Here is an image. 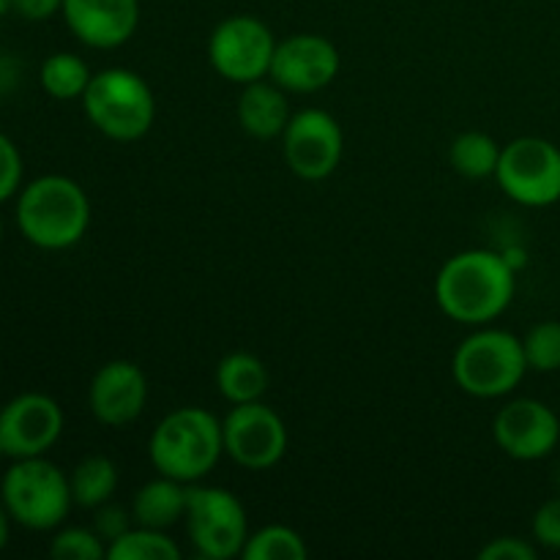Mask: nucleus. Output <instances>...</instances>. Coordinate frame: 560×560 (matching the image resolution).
Masks as SVG:
<instances>
[{
	"mask_svg": "<svg viewBox=\"0 0 560 560\" xmlns=\"http://www.w3.org/2000/svg\"><path fill=\"white\" fill-rule=\"evenodd\" d=\"M11 11L27 22H47L63 11V0H11Z\"/></svg>",
	"mask_w": 560,
	"mask_h": 560,
	"instance_id": "7c9ffc66",
	"label": "nucleus"
},
{
	"mask_svg": "<svg viewBox=\"0 0 560 560\" xmlns=\"http://www.w3.org/2000/svg\"><path fill=\"white\" fill-rule=\"evenodd\" d=\"M536 547L520 536H501L479 550L481 560H536Z\"/></svg>",
	"mask_w": 560,
	"mask_h": 560,
	"instance_id": "c756f323",
	"label": "nucleus"
},
{
	"mask_svg": "<svg viewBox=\"0 0 560 560\" xmlns=\"http://www.w3.org/2000/svg\"><path fill=\"white\" fill-rule=\"evenodd\" d=\"M5 82H9V71H5V60L0 58V91L5 88Z\"/></svg>",
	"mask_w": 560,
	"mask_h": 560,
	"instance_id": "473e14b6",
	"label": "nucleus"
},
{
	"mask_svg": "<svg viewBox=\"0 0 560 560\" xmlns=\"http://www.w3.org/2000/svg\"><path fill=\"white\" fill-rule=\"evenodd\" d=\"M186 536L200 558L230 560L241 556L249 539V520L244 503L224 487L189 485L186 503Z\"/></svg>",
	"mask_w": 560,
	"mask_h": 560,
	"instance_id": "0eeeda50",
	"label": "nucleus"
},
{
	"mask_svg": "<svg viewBox=\"0 0 560 560\" xmlns=\"http://www.w3.org/2000/svg\"><path fill=\"white\" fill-rule=\"evenodd\" d=\"M241 88L244 91H241L238 107H235L241 129L255 137V140H277V137H282L284 126L290 120L288 96H284L282 88L273 80H257Z\"/></svg>",
	"mask_w": 560,
	"mask_h": 560,
	"instance_id": "f3484780",
	"label": "nucleus"
},
{
	"mask_svg": "<svg viewBox=\"0 0 560 560\" xmlns=\"http://www.w3.org/2000/svg\"><path fill=\"white\" fill-rule=\"evenodd\" d=\"M5 459V448H3V443H0V463H3Z\"/></svg>",
	"mask_w": 560,
	"mask_h": 560,
	"instance_id": "f704fd0d",
	"label": "nucleus"
},
{
	"mask_svg": "<svg viewBox=\"0 0 560 560\" xmlns=\"http://www.w3.org/2000/svg\"><path fill=\"white\" fill-rule=\"evenodd\" d=\"M517 290L514 266L492 249H468L448 257L435 277V301L463 326H490L509 310Z\"/></svg>",
	"mask_w": 560,
	"mask_h": 560,
	"instance_id": "f257e3e1",
	"label": "nucleus"
},
{
	"mask_svg": "<svg viewBox=\"0 0 560 560\" xmlns=\"http://www.w3.org/2000/svg\"><path fill=\"white\" fill-rule=\"evenodd\" d=\"M16 230L44 252H63L80 244L91 228V200L69 175H38L16 195Z\"/></svg>",
	"mask_w": 560,
	"mask_h": 560,
	"instance_id": "f03ea898",
	"label": "nucleus"
},
{
	"mask_svg": "<svg viewBox=\"0 0 560 560\" xmlns=\"http://www.w3.org/2000/svg\"><path fill=\"white\" fill-rule=\"evenodd\" d=\"M558 487H560V470H558Z\"/></svg>",
	"mask_w": 560,
	"mask_h": 560,
	"instance_id": "e433bc0d",
	"label": "nucleus"
},
{
	"mask_svg": "<svg viewBox=\"0 0 560 560\" xmlns=\"http://www.w3.org/2000/svg\"><path fill=\"white\" fill-rule=\"evenodd\" d=\"M224 454L222 421L206 408L184 405L164 416L151 432L148 457L156 474L184 485L206 479Z\"/></svg>",
	"mask_w": 560,
	"mask_h": 560,
	"instance_id": "7ed1b4c3",
	"label": "nucleus"
},
{
	"mask_svg": "<svg viewBox=\"0 0 560 560\" xmlns=\"http://www.w3.org/2000/svg\"><path fill=\"white\" fill-rule=\"evenodd\" d=\"M91 66L74 52H52L42 63L38 71V82H42L44 93L58 102H74L82 98V93L91 85Z\"/></svg>",
	"mask_w": 560,
	"mask_h": 560,
	"instance_id": "4be33fe9",
	"label": "nucleus"
},
{
	"mask_svg": "<svg viewBox=\"0 0 560 560\" xmlns=\"http://www.w3.org/2000/svg\"><path fill=\"white\" fill-rule=\"evenodd\" d=\"M63 410L38 392L20 394L0 408V443L9 459L44 457L63 435Z\"/></svg>",
	"mask_w": 560,
	"mask_h": 560,
	"instance_id": "ddd939ff",
	"label": "nucleus"
},
{
	"mask_svg": "<svg viewBox=\"0 0 560 560\" xmlns=\"http://www.w3.org/2000/svg\"><path fill=\"white\" fill-rule=\"evenodd\" d=\"M69 485L74 506L96 512L98 506L113 501L115 490H118V468L109 457L91 454L74 465V470L69 474Z\"/></svg>",
	"mask_w": 560,
	"mask_h": 560,
	"instance_id": "aec40b11",
	"label": "nucleus"
},
{
	"mask_svg": "<svg viewBox=\"0 0 560 560\" xmlns=\"http://www.w3.org/2000/svg\"><path fill=\"white\" fill-rule=\"evenodd\" d=\"M339 74V49L317 33H293L277 42L271 77L284 93H317Z\"/></svg>",
	"mask_w": 560,
	"mask_h": 560,
	"instance_id": "4468645a",
	"label": "nucleus"
},
{
	"mask_svg": "<svg viewBox=\"0 0 560 560\" xmlns=\"http://www.w3.org/2000/svg\"><path fill=\"white\" fill-rule=\"evenodd\" d=\"M148 402V377L135 361H107L88 386V405L98 424L126 427L137 421Z\"/></svg>",
	"mask_w": 560,
	"mask_h": 560,
	"instance_id": "2eb2a0df",
	"label": "nucleus"
},
{
	"mask_svg": "<svg viewBox=\"0 0 560 560\" xmlns=\"http://www.w3.org/2000/svg\"><path fill=\"white\" fill-rule=\"evenodd\" d=\"M82 109L93 129L115 142H135L151 131L156 120V98L151 85L131 69H102L82 93Z\"/></svg>",
	"mask_w": 560,
	"mask_h": 560,
	"instance_id": "423d86ee",
	"label": "nucleus"
},
{
	"mask_svg": "<svg viewBox=\"0 0 560 560\" xmlns=\"http://www.w3.org/2000/svg\"><path fill=\"white\" fill-rule=\"evenodd\" d=\"M224 454L246 470H268L288 452V427L273 408L257 402L233 405L222 419Z\"/></svg>",
	"mask_w": 560,
	"mask_h": 560,
	"instance_id": "9d476101",
	"label": "nucleus"
},
{
	"mask_svg": "<svg viewBox=\"0 0 560 560\" xmlns=\"http://www.w3.org/2000/svg\"><path fill=\"white\" fill-rule=\"evenodd\" d=\"M310 556L304 536L288 525H266L246 539L241 558L244 560H301Z\"/></svg>",
	"mask_w": 560,
	"mask_h": 560,
	"instance_id": "b1692460",
	"label": "nucleus"
},
{
	"mask_svg": "<svg viewBox=\"0 0 560 560\" xmlns=\"http://www.w3.org/2000/svg\"><path fill=\"white\" fill-rule=\"evenodd\" d=\"M186 503H189V485L159 474L135 492L131 517L142 528L170 530L173 525L184 523Z\"/></svg>",
	"mask_w": 560,
	"mask_h": 560,
	"instance_id": "a211bd4d",
	"label": "nucleus"
},
{
	"mask_svg": "<svg viewBox=\"0 0 560 560\" xmlns=\"http://www.w3.org/2000/svg\"><path fill=\"white\" fill-rule=\"evenodd\" d=\"M282 153L301 180H323L334 175L345 153L342 126L331 113L306 107L290 115L282 131Z\"/></svg>",
	"mask_w": 560,
	"mask_h": 560,
	"instance_id": "9b49d317",
	"label": "nucleus"
},
{
	"mask_svg": "<svg viewBox=\"0 0 560 560\" xmlns=\"http://www.w3.org/2000/svg\"><path fill=\"white\" fill-rule=\"evenodd\" d=\"M273 49L277 38L266 22L252 14H233L219 22L208 36V63L228 82L249 85L266 80Z\"/></svg>",
	"mask_w": 560,
	"mask_h": 560,
	"instance_id": "1a4fd4ad",
	"label": "nucleus"
},
{
	"mask_svg": "<svg viewBox=\"0 0 560 560\" xmlns=\"http://www.w3.org/2000/svg\"><path fill=\"white\" fill-rule=\"evenodd\" d=\"M492 438L506 457L536 463L560 446V416L541 399H512L492 419Z\"/></svg>",
	"mask_w": 560,
	"mask_h": 560,
	"instance_id": "f8f14e48",
	"label": "nucleus"
},
{
	"mask_svg": "<svg viewBox=\"0 0 560 560\" xmlns=\"http://www.w3.org/2000/svg\"><path fill=\"white\" fill-rule=\"evenodd\" d=\"M495 180L503 195L528 208L560 200V148L545 137H517L501 148Z\"/></svg>",
	"mask_w": 560,
	"mask_h": 560,
	"instance_id": "6e6552de",
	"label": "nucleus"
},
{
	"mask_svg": "<svg viewBox=\"0 0 560 560\" xmlns=\"http://www.w3.org/2000/svg\"><path fill=\"white\" fill-rule=\"evenodd\" d=\"M9 11H11V0H0V16L9 14Z\"/></svg>",
	"mask_w": 560,
	"mask_h": 560,
	"instance_id": "72a5a7b5",
	"label": "nucleus"
},
{
	"mask_svg": "<svg viewBox=\"0 0 560 560\" xmlns=\"http://www.w3.org/2000/svg\"><path fill=\"white\" fill-rule=\"evenodd\" d=\"M0 238H3V219H0Z\"/></svg>",
	"mask_w": 560,
	"mask_h": 560,
	"instance_id": "c9c22d12",
	"label": "nucleus"
},
{
	"mask_svg": "<svg viewBox=\"0 0 560 560\" xmlns=\"http://www.w3.org/2000/svg\"><path fill=\"white\" fill-rule=\"evenodd\" d=\"M11 523H14V520H11L9 509H5L3 501H0V552L5 550V545H9L11 539Z\"/></svg>",
	"mask_w": 560,
	"mask_h": 560,
	"instance_id": "2f4dec72",
	"label": "nucleus"
},
{
	"mask_svg": "<svg viewBox=\"0 0 560 560\" xmlns=\"http://www.w3.org/2000/svg\"><path fill=\"white\" fill-rule=\"evenodd\" d=\"M129 528H135V517L131 512H126L124 506H115L113 501L104 503L96 509V517H93V530L104 539V545H113L115 539L126 534Z\"/></svg>",
	"mask_w": 560,
	"mask_h": 560,
	"instance_id": "cd10ccee",
	"label": "nucleus"
},
{
	"mask_svg": "<svg viewBox=\"0 0 560 560\" xmlns=\"http://www.w3.org/2000/svg\"><path fill=\"white\" fill-rule=\"evenodd\" d=\"M22 175H25V164H22L20 148L9 135L0 131V206L20 195Z\"/></svg>",
	"mask_w": 560,
	"mask_h": 560,
	"instance_id": "bb28decb",
	"label": "nucleus"
},
{
	"mask_svg": "<svg viewBox=\"0 0 560 560\" xmlns=\"http://www.w3.org/2000/svg\"><path fill=\"white\" fill-rule=\"evenodd\" d=\"M0 501L16 525L38 534L58 530L74 506L69 474L47 457L11 459L0 479Z\"/></svg>",
	"mask_w": 560,
	"mask_h": 560,
	"instance_id": "39448f33",
	"label": "nucleus"
},
{
	"mask_svg": "<svg viewBox=\"0 0 560 560\" xmlns=\"http://www.w3.org/2000/svg\"><path fill=\"white\" fill-rule=\"evenodd\" d=\"M525 361L534 372L560 370V323L541 320L523 337Z\"/></svg>",
	"mask_w": 560,
	"mask_h": 560,
	"instance_id": "393cba45",
	"label": "nucleus"
},
{
	"mask_svg": "<svg viewBox=\"0 0 560 560\" xmlns=\"http://www.w3.org/2000/svg\"><path fill=\"white\" fill-rule=\"evenodd\" d=\"M534 539L539 541L547 550H560V495L550 498L547 503H541L539 512L534 514Z\"/></svg>",
	"mask_w": 560,
	"mask_h": 560,
	"instance_id": "c85d7f7f",
	"label": "nucleus"
},
{
	"mask_svg": "<svg viewBox=\"0 0 560 560\" xmlns=\"http://www.w3.org/2000/svg\"><path fill=\"white\" fill-rule=\"evenodd\" d=\"M66 27L91 49H118L140 25V0H63Z\"/></svg>",
	"mask_w": 560,
	"mask_h": 560,
	"instance_id": "dca6fc26",
	"label": "nucleus"
},
{
	"mask_svg": "<svg viewBox=\"0 0 560 560\" xmlns=\"http://www.w3.org/2000/svg\"><path fill=\"white\" fill-rule=\"evenodd\" d=\"M498 162H501V145L485 131H463L448 145V164L457 175L470 180L495 178Z\"/></svg>",
	"mask_w": 560,
	"mask_h": 560,
	"instance_id": "412c9836",
	"label": "nucleus"
},
{
	"mask_svg": "<svg viewBox=\"0 0 560 560\" xmlns=\"http://www.w3.org/2000/svg\"><path fill=\"white\" fill-rule=\"evenodd\" d=\"M528 372L523 339L503 328L479 326L459 342L452 359L454 383L476 399L509 397Z\"/></svg>",
	"mask_w": 560,
	"mask_h": 560,
	"instance_id": "20e7f679",
	"label": "nucleus"
},
{
	"mask_svg": "<svg viewBox=\"0 0 560 560\" xmlns=\"http://www.w3.org/2000/svg\"><path fill=\"white\" fill-rule=\"evenodd\" d=\"M49 556L55 560H102L107 545L93 528H58L49 541Z\"/></svg>",
	"mask_w": 560,
	"mask_h": 560,
	"instance_id": "a878e982",
	"label": "nucleus"
},
{
	"mask_svg": "<svg viewBox=\"0 0 560 560\" xmlns=\"http://www.w3.org/2000/svg\"><path fill=\"white\" fill-rule=\"evenodd\" d=\"M213 381H217L219 394L230 405L257 402L268 392L266 364L255 353H244V350H235V353L224 355L217 364Z\"/></svg>",
	"mask_w": 560,
	"mask_h": 560,
	"instance_id": "6ab92c4d",
	"label": "nucleus"
},
{
	"mask_svg": "<svg viewBox=\"0 0 560 560\" xmlns=\"http://www.w3.org/2000/svg\"><path fill=\"white\" fill-rule=\"evenodd\" d=\"M180 547L170 539L167 530H153L135 525L120 539L107 545L109 560H180Z\"/></svg>",
	"mask_w": 560,
	"mask_h": 560,
	"instance_id": "5701e85b",
	"label": "nucleus"
}]
</instances>
